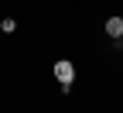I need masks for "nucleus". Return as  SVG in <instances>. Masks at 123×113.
I'll return each mask as SVG.
<instances>
[{"label": "nucleus", "instance_id": "nucleus-1", "mask_svg": "<svg viewBox=\"0 0 123 113\" xmlns=\"http://www.w3.org/2000/svg\"><path fill=\"white\" fill-rule=\"evenodd\" d=\"M55 79L62 82V93L72 89V82H75V65H72L68 58H58V62H55Z\"/></svg>", "mask_w": 123, "mask_h": 113}, {"label": "nucleus", "instance_id": "nucleus-2", "mask_svg": "<svg viewBox=\"0 0 123 113\" xmlns=\"http://www.w3.org/2000/svg\"><path fill=\"white\" fill-rule=\"evenodd\" d=\"M103 31H106L113 41H120V38H123V17H110V21L103 24Z\"/></svg>", "mask_w": 123, "mask_h": 113}, {"label": "nucleus", "instance_id": "nucleus-3", "mask_svg": "<svg viewBox=\"0 0 123 113\" xmlns=\"http://www.w3.org/2000/svg\"><path fill=\"white\" fill-rule=\"evenodd\" d=\"M0 31H4V34H14V31H17V21H14V17H4V21H0Z\"/></svg>", "mask_w": 123, "mask_h": 113}]
</instances>
